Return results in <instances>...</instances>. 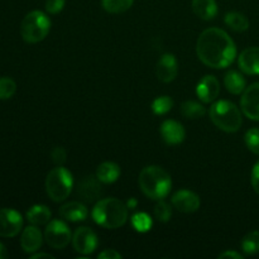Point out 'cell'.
<instances>
[{"label": "cell", "mask_w": 259, "mask_h": 259, "mask_svg": "<svg viewBox=\"0 0 259 259\" xmlns=\"http://www.w3.org/2000/svg\"><path fill=\"white\" fill-rule=\"evenodd\" d=\"M98 235L93 229L88 227H81L75 230L72 235L73 249L83 255H89L95 252L98 248Z\"/></svg>", "instance_id": "obj_8"}, {"label": "cell", "mask_w": 259, "mask_h": 259, "mask_svg": "<svg viewBox=\"0 0 259 259\" xmlns=\"http://www.w3.org/2000/svg\"><path fill=\"white\" fill-rule=\"evenodd\" d=\"M5 258H8L7 248H5V245L0 242V259H5Z\"/></svg>", "instance_id": "obj_38"}, {"label": "cell", "mask_w": 259, "mask_h": 259, "mask_svg": "<svg viewBox=\"0 0 259 259\" xmlns=\"http://www.w3.org/2000/svg\"><path fill=\"white\" fill-rule=\"evenodd\" d=\"M51 210L46 205H33L27 211V220L29 224L40 227L51 222Z\"/></svg>", "instance_id": "obj_22"}, {"label": "cell", "mask_w": 259, "mask_h": 259, "mask_svg": "<svg viewBox=\"0 0 259 259\" xmlns=\"http://www.w3.org/2000/svg\"><path fill=\"white\" fill-rule=\"evenodd\" d=\"M73 187L72 174L62 166L51 169L46 177V191L50 199L61 202L70 196Z\"/></svg>", "instance_id": "obj_5"}, {"label": "cell", "mask_w": 259, "mask_h": 259, "mask_svg": "<svg viewBox=\"0 0 259 259\" xmlns=\"http://www.w3.org/2000/svg\"><path fill=\"white\" fill-rule=\"evenodd\" d=\"M17 91V83L10 77H0V100H8Z\"/></svg>", "instance_id": "obj_29"}, {"label": "cell", "mask_w": 259, "mask_h": 259, "mask_svg": "<svg viewBox=\"0 0 259 259\" xmlns=\"http://www.w3.org/2000/svg\"><path fill=\"white\" fill-rule=\"evenodd\" d=\"M132 225L139 233H147L152 228V220L146 212H138L132 217Z\"/></svg>", "instance_id": "obj_28"}, {"label": "cell", "mask_w": 259, "mask_h": 259, "mask_svg": "<svg viewBox=\"0 0 259 259\" xmlns=\"http://www.w3.org/2000/svg\"><path fill=\"white\" fill-rule=\"evenodd\" d=\"M238 66L247 75H259V47H249L238 57Z\"/></svg>", "instance_id": "obj_17"}, {"label": "cell", "mask_w": 259, "mask_h": 259, "mask_svg": "<svg viewBox=\"0 0 259 259\" xmlns=\"http://www.w3.org/2000/svg\"><path fill=\"white\" fill-rule=\"evenodd\" d=\"M220 259H224V258H234V259H243V255L240 253L234 252V250H225V252L220 253L219 254Z\"/></svg>", "instance_id": "obj_36"}, {"label": "cell", "mask_w": 259, "mask_h": 259, "mask_svg": "<svg viewBox=\"0 0 259 259\" xmlns=\"http://www.w3.org/2000/svg\"><path fill=\"white\" fill-rule=\"evenodd\" d=\"M225 24L232 30L238 33L245 32L249 28V20L244 14L239 12H229L225 14Z\"/></svg>", "instance_id": "obj_23"}, {"label": "cell", "mask_w": 259, "mask_h": 259, "mask_svg": "<svg viewBox=\"0 0 259 259\" xmlns=\"http://www.w3.org/2000/svg\"><path fill=\"white\" fill-rule=\"evenodd\" d=\"M51 158L56 166H62L67 159V152L63 147H55L51 152Z\"/></svg>", "instance_id": "obj_32"}, {"label": "cell", "mask_w": 259, "mask_h": 259, "mask_svg": "<svg viewBox=\"0 0 259 259\" xmlns=\"http://www.w3.org/2000/svg\"><path fill=\"white\" fill-rule=\"evenodd\" d=\"M139 187L147 197L152 200H163L169 194L172 180L168 172L159 166H147L139 174Z\"/></svg>", "instance_id": "obj_3"}, {"label": "cell", "mask_w": 259, "mask_h": 259, "mask_svg": "<svg viewBox=\"0 0 259 259\" xmlns=\"http://www.w3.org/2000/svg\"><path fill=\"white\" fill-rule=\"evenodd\" d=\"M101 181L93 175H89L81 179V181L77 184L76 187V194L77 196L82 200L83 202L88 204H93V202H98L101 196Z\"/></svg>", "instance_id": "obj_10"}, {"label": "cell", "mask_w": 259, "mask_h": 259, "mask_svg": "<svg viewBox=\"0 0 259 259\" xmlns=\"http://www.w3.org/2000/svg\"><path fill=\"white\" fill-rule=\"evenodd\" d=\"M154 217H156V219L161 223L169 222V219H171L172 217L171 205L167 204L163 200H158L157 205L154 206Z\"/></svg>", "instance_id": "obj_30"}, {"label": "cell", "mask_w": 259, "mask_h": 259, "mask_svg": "<svg viewBox=\"0 0 259 259\" xmlns=\"http://www.w3.org/2000/svg\"><path fill=\"white\" fill-rule=\"evenodd\" d=\"M192 10L202 20H211L218 14L215 0H192Z\"/></svg>", "instance_id": "obj_20"}, {"label": "cell", "mask_w": 259, "mask_h": 259, "mask_svg": "<svg viewBox=\"0 0 259 259\" xmlns=\"http://www.w3.org/2000/svg\"><path fill=\"white\" fill-rule=\"evenodd\" d=\"M45 240L52 249H65L72 242V234L62 220H51L45 230Z\"/></svg>", "instance_id": "obj_7"}, {"label": "cell", "mask_w": 259, "mask_h": 259, "mask_svg": "<svg viewBox=\"0 0 259 259\" xmlns=\"http://www.w3.org/2000/svg\"><path fill=\"white\" fill-rule=\"evenodd\" d=\"M242 111L250 120L259 121V82L245 88L240 99Z\"/></svg>", "instance_id": "obj_11"}, {"label": "cell", "mask_w": 259, "mask_h": 259, "mask_svg": "<svg viewBox=\"0 0 259 259\" xmlns=\"http://www.w3.org/2000/svg\"><path fill=\"white\" fill-rule=\"evenodd\" d=\"M250 184L253 190L259 195V161L253 166L252 174H250Z\"/></svg>", "instance_id": "obj_34"}, {"label": "cell", "mask_w": 259, "mask_h": 259, "mask_svg": "<svg viewBox=\"0 0 259 259\" xmlns=\"http://www.w3.org/2000/svg\"><path fill=\"white\" fill-rule=\"evenodd\" d=\"M128 206L115 197L99 200L91 211L94 222L106 229H118L128 220Z\"/></svg>", "instance_id": "obj_2"}, {"label": "cell", "mask_w": 259, "mask_h": 259, "mask_svg": "<svg viewBox=\"0 0 259 259\" xmlns=\"http://www.w3.org/2000/svg\"><path fill=\"white\" fill-rule=\"evenodd\" d=\"M126 206H128V209H131V210L136 209V206H137V200H136V199H131L128 202H126Z\"/></svg>", "instance_id": "obj_39"}, {"label": "cell", "mask_w": 259, "mask_h": 259, "mask_svg": "<svg viewBox=\"0 0 259 259\" xmlns=\"http://www.w3.org/2000/svg\"><path fill=\"white\" fill-rule=\"evenodd\" d=\"M66 0H46V10L50 14H58L62 12Z\"/></svg>", "instance_id": "obj_33"}, {"label": "cell", "mask_w": 259, "mask_h": 259, "mask_svg": "<svg viewBox=\"0 0 259 259\" xmlns=\"http://www.w3.org/2000/svg\"><path fill=\"white\" fill-rule=\"evenodd\" d=\"M196 53L199 60L207 67L225 68L234 62L237 46L225 30L207 28L197 39Z\"/></svg>", "instance_id": "obj_1"}, {"label": "cell", "mask_w": 259, "mask_h": 259, "mask_svg": "<svg viewBox=\"0 0 259 259\" xmlns=\"http://www.w3.org/2000/svg\"><path fill=\"white\" fill-rule=\"evenodd\" d=\"M172 106H174V100L169 96H158L152 103V111L156 115H164L171 110Z\"/></svg>", "instance_id": "obj_27"}, {"label": "cell", "mask_w": 259, "mask_h": 259, "mask_svg": "<svg viewBox=\"0 0 259 259\" xmlns=\"http://www.w3.org/2000/svg\"><path fill=\"white\" fill-rule=\"evenodd\" d=\"M23 218L14 209H0V237L13 238L20 233Z\"/></svg>", "instance_id": "obj_9"}, {"label": "cell", "mask_w": 259, "mask_h": 259, "mask_svg": "<svg viewBox=\"0 0 259 259\" xmlns=\"http://www.w3.org/2000/svg\"><path fill=\"white\" fill-rule=\"evenodd\" d=\"M242 250L247 255H254L259 253V230L248 233L242 239Z\"/></svg>", "instance_id": "obj_25"}, {"label": "cell", "mask_w": 259, "mask_h": 259, "mask_svg": "<svg viewBox=\"0 0 259 259\" xmlns=\"http://www.w3.org/2000/svg\"><path fill=\"white\" fill-rule=\"evenodd\" d=\"M197 98L205 104H210L218 99L220 94V82L215 76L206 75L196 86Z\"/></svg>", "instance_id": "obj_13"}, {"label": "cell", "mask_w": 259, "mask_h": 259, "mask_svg": "<svg viewBox=\"0 0 259 259\" xmlns=\"http://www.w3.org/2000/svg\"><path fill=\"white\" fill-rule=\"evenodd\" d=\"M51 29V19L40 10L28 13L20 24V35L27 43H38L45 39Z\"/></svg>", "instance_id": "obj_6"}, {"label": "cell", "mask_w": 259, "mask_h": 259, "mask_svg": "<svg viewBox=\"0 0 259 259\" xmlns=\"http://www.w3.org/2000/svg\"><path fill=\"white\" fill-rule=\"evenodd\" d=\"M156 73L158 80L162 82H172L179 73V63H177L176 57L171 53L161 56V58L157 62Z\"/></svg>", "instance_id": "obj_15"}, {"label": "cell", "mask_w": 259, "mask_h": 259, "mask_svg": "<svg viewBox=\"0 0 259 259\" xmlns=\"http://www.w3.org/2000/svg\"><path fill=\"white\" fill-rule=\"evenodd\" d=\"M43 244V235L38 227L30 224L29 227L25 228L20 237V247L28 254L38 252Z\"/></svg>", "instance_id": "obj_16"}, {"label": "cell", "mask_w": 259, "mask_h": 259, "mask_svg": "<svg viewBox=\"0 0 259 259\" xmlns=\"http://www.w3.org/2000/svg\"><path fill=\"white\" fill-rule=\"evenodd\" d=\"M224 86L233 95H240L247 88V82L242 73L235 70H230L224 76Z\"/></svg>", "instance_id": "obj_21"}, {"label": "cell", "mask_w": 259, "mask_h": 259, "mask_svg": "<svg viewBox=\"0 0 259 259\" xmlns=\"http://www.w3.org/2000/svg\"><path fill=\"white\" fill-rule=\"evenodd\" d=\"M172 206L179 211L185 212V214H191L199 210L200 204V197L199 195L195 194L194 191L190 190H179L172 195Z\"/></svg>", "instance_id": "obj_12"}, {"label": "cell", "mask_w": 259, "mask_h": 259, "mask_svg": "<svg viewBox=\"0 0 259 259\" xmlns=\"http://www.w3.org/2000/svg\"><path fill=\"white\" fill-rule=\"evenodd\" d=\"M60 215L67 222H83L88 218L89 210L85 204L80 201H71L60 207Z\"/></svg>", "instance_id": "obj_18"}, {"label": "cell", "mask_w": 259, "mask_h": 259, "mask_svg": "<svg viewBox=\"0 0 259 259\" xmlns=\"http://www.w3.org/2000/svg\"><path fill=\"white\" fill-rule=\"evenodd\" d=\"M210 120L217 128L227 133H235L242 128V111L235 104L228 100H219L209 110Z\"/></svg>", "instance_id": "obj_4"}, {"label": "cell", "mask_w": 259, "mask_h": 259, "mask_svg": "<svg viewBox=\"0 0 259 259\" xmlns=\"http://www.w3.org/2000/svg\"><path fill=\"white\" fill-rule=\"evenodd\" d=\"M244 142L247 148L249 149L252 153L259 156V129L252 128L245 133Z\"/></svg>", "instance_id": "obj_31"}, {"label": "cell", "mask_w": 259, "mask_h": 259, "mask_svg": "<svg viewBox=\"0 0 259 259\" xmlns=\"http://www.w3.org/2000/svg\"><path fill=\"white\" fill-rule=\"evenodd\" d=\"M159 132H161L164 143L168 144V146H177V144L182 143L185 141V137H186L184 125L179 121L172 120V119L164 120L161 124Z\"/></svg>", "instance_id": "obj_14"}, {"label": "cell", "mask_w": 259, "mask_h": 259, "mask_svg": "<svg viewBox=\"0 0 259 259\" xmlns=\"http://www.w3.org/2000/svg\"><path fill=\"white\" fill-rule=\"evenodd\" d=\"M99 259H119L121 258L120 253L116 252L115 249H105L98 255Z\"/></svg>", "instance_id": "obj_35"}, {"label": "cell", "mask_w": 259, "mask_h": 259, "mask_svg": "<svg viewBox=\"0 0 259 259\" xmlns=\"http://www.w3.org/2000/svg\"><path fill=\"white\" fill-rule=\"evenodd\" d=\"M95 175L100 180L101 184H114L115 181H118L119 176H120V167L115 162H103L98 166Z\"/></svg>", "instance_id": "obj_19"}, {"label": "cell", "mask_w": 259, "mask_h": 259, "mask_svg": "<svg viewBox=\"0 0 259 259\" xmlns=\"http://www.w3.org/2000/svg\"><path fill=\"white\" fill-rule=\"evenodd\" d=\"M181 114L186 119H194V120H196V119L202 118L206 114V109L201 104L197 103V101L187 100L185 103H182Z\"/></svg>", "instance_id": "obj_24"}, {"label": "cell", "mask_w": 259, "mask_h": 259, "mask_svg": "<svg viewBox=\"0 0 259 259\" xmlns=\"http://www.w3.org/2000/svg\"><path fill=\"white\" fill-rule=\"evenodd\" d=\"M134 0H101L103 8L111 14H120L131 9Z\"/></svg>", "instance_id": "obj_26"}, {"label": "cell", "mask_w": 259, "mask_h": 259, "mask_svg": "<svg viewBox=\"0 0 259 259\" xmlns=\"http://www.w3.org/2000/svg\"><path fill=\"white\" fill-rule=\"evenodd\" d=\"M38 258H48V259H53V255L47 254V253H33L30 255V259H38Z\"/></svg>", "instance_id": "obj_37"}]
</instances>
